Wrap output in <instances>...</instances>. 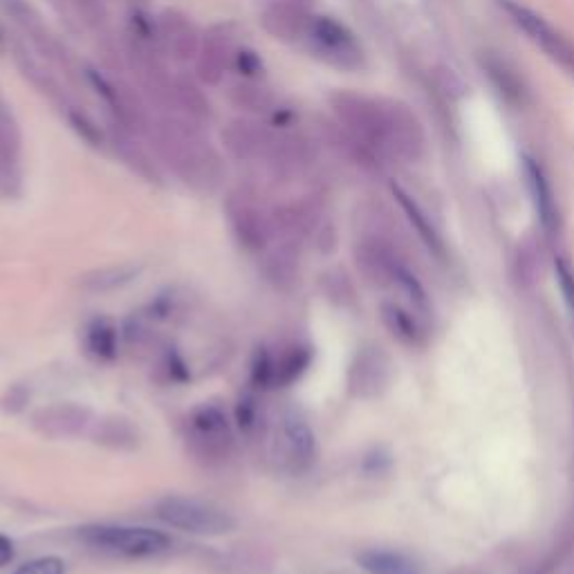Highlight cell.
I'll list each match as a JSON object with an SVG mask.
<instances>
[{"mask_svg": "<svg viewBox=\"0 0 574 574\" xmlns=\"http://www.w3.org/2000/svg\"><path fill=\"white\" fill-rule=\"evenodd\" d=\"M283 438L287 447V456L294 462L296 469L308 467L314 458V435L308 424L296 415H287L283 422Z\"/></svg>", "mask_w": 574, "mask_h": 574, "instance_id": "16", "label": "cell"}, {"mask_svg": "<svg viewBox=\"0 0 574 574\" xmlns=\"http://www.w3.org/2000/svg\"><path fill=\"white\" fill-rule=\"evenodd\" d=\"M252 384L256 388L274 386V359L265 348H258L252 359Z\"/></svg>", "mask_w": 574, "mask_h": 574, "instance_id": "27", "label": "cell"}, {"mask_svg": "<svg viewBox=\"0 0 574 574\" xmlns=\"http://www.w3.org/2000/svg\"><path fill=\"white\" fill-rule=\"evenodd\" d=\"M229 101L236 108L254 115H265L274 110V97L265 88L254 86V83H238V86L231 88Z\"/></svg>", "mask_w": 574, "mask_h": 574, "instance_id": "20", "label": "cell"}, {"mask_svg": "<svg viewBox=\"0 0 574 574\" xmlns=\"http://www.w3.org/2000/svg\"><path fill=\"white\" fill-rule=\"evenodd\" d=\"M312 16L305 12L299 0H274L265 7L263 25L274 39L292 43L308 36Z\"/></svg>", "mask_w": 574, "mask_h": 574, "instance_id": "10", "label": "cell"}, {"mask_svg": "<svg viewBox=\"0 0 574 574\" xmlns=\"http://www.w3.org/2000/svg\"><path fill=\"white\" fill-rule=\"evenodd\" d=\"M312 48L323 59L337 68L355 70L361 66V48L355 36L344 25L330 16H312L308 36Z\"/></svg>", "mask_w": 574, "mask_h": 574, "instance_id": "6", "label": "cell"}, {"mask_svg": "<svg viewBox=\"0 0 574 574\" xmlns=\"http://www.w3.org/2000/svg\"><path fill=\"white\" fill-rule=\"evenodd\" d=\"M70 3L88 27H92V30H104L108 23V12L101 0H70Z\"/></svg>", "mask_w": 574, "mask_h": 574, "instance_id": "26", "label": "cell"}, {"mask_svg": "<svg viewBox=\"0 0 574 574\" xmlns=\"http://www.w3.org/2000/svg\"><path fill=\"white\" fill-rule=\"evenodd\" d=\"M88 81H90V86L97 90V95L104 99V104L108 106L110 113L115 115V119L124 131L128 133L146 131L148 128L146 110L131 88L119 81L101 77L97 70H88Z\"/></svg>", "mask_w": 574, "mask_h": 574, "instance_id": "7", "label": "cell"}, {"mask_svg": "<svg viewBox=\"0 0 574 574\" xmlns=\"http://www.w3.org/2000/svg\"><path fill=\"white\" fill-rule=\"evenodd\" d=\"M357 561L368 574H422L418 561L395 550H366Z\"/></svg>", "mask_w": 574, "mask_h": 574, "instance_id": "14", "label": "cell"}, {"mask_svg": "<svg viewBox=\"0 0 574 574\" xmlns=\"http://www.w3.org/2000/svg\"><path fill=\"white\" fill-rule=\"evenodd\" d=\"M525 175H527V184H530L536 214H539L543 227L552 231L554 227H557V207H554V198H552L548 178H545L541 166L534 160H530V157L525 160Z\"/></svg>", "mask_w": 574, "mask_h": 574, "instance_id": "15", "label": "cell"}, {"mask_svg": "<svg viewBox=\"0 0 574 574\" xmlns=\"http://www.w3.org/2000/svg\"><path fill=\"white\" fill-rule=\"evenodd\" d=\"M189 442L202 458H225L231 449L229 422L218 406H200L189 420Z\"/></svg>", "mask_w": 574, "mask_h": 574, "instance_id": "8", "label": "cell"}, {"mask_svg": "<svg viewBox=\"0 0 574 574\" xmlns=\"http://www.w3.org/2000/svg\"><path fill=\"white\" fill-rule=\"evenodd\" d=\"M236 420H238V427L243 431H252L254 422H256V404L252 397H243V400L238 402V409H236Z\"/></svg>", "mask_w": 574, "mask_h": 574, "instance_id": "33", "label": "cell"}, {"mask_svg": "<svg viewBox=\"0 0 574 574\" xmlns=\"http://www.w3.org/2000/svg\"><path fill=\"white\" fill-rule=\"evenodd\" d=\"M137 274L135 267H117V270H104L97 274V279H90L92 287H115V285H122L126 281H131L133 276Z\"/></svg>", "mask_w": 574, "mask_h": 574, "instance_id": "30", "label": "cell"}, {"mask_svg": "<svg viewBox=\"0 0 574 574\" xmlns=\"http://www.w3.org/2000/svg\"><path fill=\"white\" fill-rule=\"evenodd\" d=\"M384 319L388 321V326L393 328V332H397L400 337H404V339L415 337L413 321L406 317L400 308H384Z\"/></svg>", "mask_w": 574, "mask_h": 574, "instance_id": "31", "label": "cell"}, {"mask_svg": "<svg viewBox=\"0 0 574 574\" xmlns=\"http://www.w3.org/2000/svg\"><path fill=\"white\" fill-rule=\"evenodd\" d=\"M68 119H70V124L77 128V133L83 137V140H88L90 144H99L101 142V133H99V128L95 126V122L83 113V110L79 108H70L68 110Z\"/></svg>", "mask_w": 574, "mask_h": 574, "instance_id": "28", "label": "cell"}, {"mask_svg": "<svg viewBox=\"0 0 574 574\" xmlns=\"http://www.w3.org/2000/svg\"><path fill=\"white\" fill-rule=\"evenodd\" d=\"M229 218L238 238L247 247H261L265 240V220L247 200H234L229 205Z\"/></svg>", "mask_w": 574, "mask_h": 574, "instance_id": "17", "label": "cell"}, {"mask_svg": "<svg viewBox=\"0 0 574 574\" xmlns=\"http://www.w3.org/2000/svg\"><path fill=\"white\" fill-rule=\"evenodd\" d=\"M557 279H559V287L563 292V299H566L568 308L572 312V319H574V274L570 267L566 265V261H557Z\"/></svg>", "mask_w": 574, "mask_h": 574, "instance_id": "32", "label": "cell"}, {"mask_svg": "<svg viewBox=\"0 0 574 574\" xmlns=\"http://www.w3.org/2000/svg\"><path fill=\"white\" fill-rule=\"evenodd\" d=\"M157 39H160L162 48L169 52L175 61L198 59L202 43L198 39L196 25L184 14L175 12V9H166V12L157 18Z\"/></svg>", "mask_w": 574, "mask_h": 574, "instance_id": "9", "label": "cell"}, {"mask_svg": "<svg viewBox=\"0 0 574 574\" xmlns=\"http://www.w3.org/2000/svg\"><path fill=\"white\" fill-rule=\"evenodd\" d=\"M88 353L99 361H110L117 357V328L108 319H92L83 335Z\"/></svg>", "mask_w": 574, "mask_h": 574, "instance_id": "18", "label": "cell"}, {"mask_svg": "<svg viewBox=\"0 0 574 574\" xmlns=\"http://www.w3.org/2000/svg\"><path fill=\"white\" fill-rule=\"evenodd\" d=\"M79 539L99 552L124 559L157 557L171 548V539L151 527L88 525L79 530Z\"/></svg>", "mask_w": 574, "mask_h": 574, "instance_id": "3", "label": "cell"}, {"mask_svg": "<svg viewBox=\"0 0 574 574\" xmlns=\"http://www.w3.org/2000/svg\"><path fill=\"white\" fill-rule=\"evenodd\" d=\"M332 113L341 126L375 155H395L404 160H418L424 151V131L409 108L400 101H386L335 92L330 97Z\"/></svg>", "mask_w": 574, "mask_h": 574, "instance_id": "1", "label": "cell"}, {"mask_svg": "<svg viewBox=\"0 0 574 574\" xmlns=\"http://www.w3.org/2000/svg\"><path fill=\"white\" fill-rule=\"evenodd\" d=\"M236 63H238L240 72H245L247 77H254V74H258V72L263 70L261 59H258L256 54L249 52V50H240V52L236 54Z\"/></svg>", "mask_w": 574, "mask_h": 574, "instance_id": "34", "label": "cell"}, {"mask_svg": "<svg viewBox=\"0 0 574 574\" xmlns=\"http://www.w3.org/2000/svg\"><path fill=\"white\" fill-rule=\"evenodd\" d=\"M14 574H66V563L59 557H41L25 563V566L18 568Z\"/></svg>", "mask_w": 574, "mask_h": 574, "instance_id": "29", "label": "cell"}, {"mask_svg": "<svg viewBox=\"0 0 574 574\" xmlns=\"http://www.w3.org/2000/svg\"><path fill=\"white\" fill-rule=\"evenodd\" d=\"M501 7L507 12V16L512 18V23L527 34L534 45L548 54V57L559 63L561 68H566L570 74H574V45L563 36L559 30L545 21L543 16L532 12L530 7H525L516 0H501Z\"/></svg>", "mask_w": 574, "mask_h": 574, "instance_id": "5", "label": "cell"}, {"mask_svg": "<svg viewBox=\"0 0 574 574\" xmlns=\"http://www.w3.org/2000/svg\"><path fill=\"white\" fill-rule=\"evenodd\" d=\"M0 12L12 18V21L30 36L32 43L45 54V57L50 59L59 57L57 41L52 39V34L48 32V27L43 25L41 16L36 14V9L27 3V0H0Z\"/></svg>", "mask_w": 574, "mask_h": 574, "instance_id": "13", "label": "cell"}, {"mask_svg": "<svg viewBox=\"0 0 574 574\" xmlns=\"http://www.w3.org/2000/svg\"><path fill=\"white\" fill-rule=\"evenodd\" d=\"M173 97H175V110H180L184 117L193 119V122H205V119H209L211 115L209 101L193 81L175 79Z\"/></svg>", "mask_w": 574, "mask_h": 574, "instance_id": "19", "label": "cell"}, {"mask_svg": "<svg viewBox=\"0 0 574 574\" xmlns=\"http://www.w3.org/2000/svg\"><path fill=\"white\" fill-rule=\"evenodd\" d=\"M276 135L267 131V128L258 126L254 122H231L222 131V144H225L227 151L238 157V160H261V157L270 155L274 146Z\"/></svg>", "mask_w": 574, "mask_h": 574, "instance_id": "11", "label": "cell"}, {"mask_svg": "<svg viewBox=\"0 0 574 574\" xmlns=\"http://www.w3.org/2000/svg\"><path fill=\"white\" fill-rule=\"evenodd\" d=\"M166 370H169V377L173 379V382H184V379H189L187 366H184V361L175 353L169 355V368Z\"/></svg>", "mask_w": 574, "mask_h": 574, "instance_id": "35", "label": "cell"}, {"mask_svg": "<svg viewBox=\"0 0 574 574\" xmlns=\"http://www.w3.org/2000/svg\"><path fill=\"white\" fill-rule=\"evenodd\" d=\"M393 193H395L397 202H400V205H402V209L406 211V216H409V220L413 222V227L418 229L420 238L424 240V243H427L429 249H433L435 254H440L442 252L440 238H438V234H435V229L429 225L427 216L422 214V209L418 207V202H415L411 196H406V193L400 187H393Z\"/></svg>", "mask_w": 574, "mask_h": 574, "instance_id": "22", "label": "cell"}, {"mask_svg": "<svg viewBox=\"0 0 574 574\" xmlns=\"http://www.w3.org/2000/svg\"><path fill=\"white\" fill-rule=\"evenodd\" d=\"M12 559H14L12 541H9L7 536H0V568L7 566V563H12Z\"/></svg>", "mask_w": 574, "mask_h": 574, "instance_id": "36", "label": "cell"}, {"mask_svg": "<svg viewBox=\"0 0 574 574\" xmlns=\"http://www.w3.org/2000/svg\"><path fill=\"white\" fill-rule=\"evenodd\" d=\"M312 361V350L305 346H294L287 353L274 361V386H287L299 379L308 370Z\"/></svg>", "mask_w": 574, "mask_h": 574, "instance_id": "21", "label": "cell"}, {"mask_svg": "<svg viewBox=\"0 0 574 574\" xmlns=\"http://www.w3.org/2000/svg\"><path fill=\"white\" fill-rule=\"evenodd\" d=\"M485 70H487L489 77H492V81L498 86V90H501L507 99L523 101L525 90H523V86H521V81H518L516 74H514L512 70H509L501 59L487 57V59H485Z\"/></svg>", "mask_w": 574, "mask_h": 574, "instance_id": "24", "label": "cell"}, {"mask_svg": "<svg viewBox=\"0 0 574 574\" xmlns=\"http://www.w3.org/2000/svg\"><path fill=\"white\" fill-rule=\"evenodd\" d=\"M155 514L162 523L175 530L198 534V536H222L236 527L234 516L214 503L198 501V498L169 496L157 503Z\"/></svg>", "mask_w": 574, "mask_h": 574, "instance_id": "4", "label": "cell"}, {"mask_svg": "<svg viewBox=\"0 0 574 574\" xmlns=\"http://www.w3.org/2000/svg\"><path fill=\"white\" fill-rule=\"evenodd\" d=\"M115 148H117L119 153H122L124 160L131 164L133 169H137V173L148 175V178H155V166L151 162V157H148L140 146L133 144V142H128V140H122V137H117Z\"/></svg>", "mask_w": 574, "mask_h": 574, "instance_id": "25", "label": "cell"}, {"mask_svg": "<svg viewBox=\"0 0 574 574\" xmlns=\"http://www.w3.org/2000/svg\"><path fill=\"white\" fill-rule=\"evenodd\" d=\"M198 122L189 117H169L153 126V142L164 162L184 182L196 187H211L222 175L220 157L202 137Z\"/></svg>", "mask_w": 574, "mask_h": 574, "instance_id": "2", "label": "cell"}, {"mask_svg": "<svg viewBox=\"0 0 574 574\" xmlns=\"http://www.w3.org/2000/svg\"><path fill=\"white\" fill-rule=\"evenodd\" d=\"M18 151H21V131H18L16 119L0 99V166L14 164Z\"/></svg>", "mask_w": 574, "mask_h": 574, "instance_id": "23", "label": "cell"}, {"mask_svg": "<svg viewBox=\"0 0 574 574\" xmlns=\"http://www.w3.org/2000/svg\"><path fill=\"white\" fill-rule=\"evenodd\" d=\"M231 59V36L225 27L218 25L209 30L205 36V43L200 45L198 52V77L207 83V86H218L225 77V70Z\"/></svg>", "mask_w": 574, "mask_h": 574, "instance_id": "12", "label": "cell"}]
</instances>
